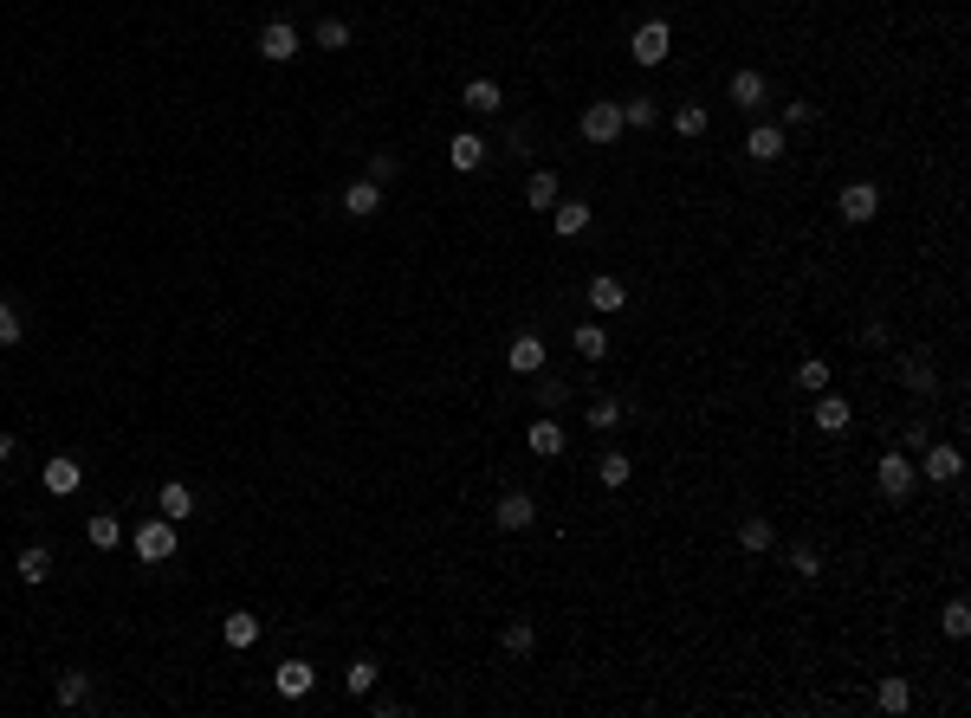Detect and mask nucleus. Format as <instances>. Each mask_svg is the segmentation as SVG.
Returning a JSON list of instances; mask_svg holds the SVG:
<instances>
[{"label":"nucleus","mask_w":971,"mask_h":718,"mask_svg":"<svg viewBox=\"0 0 971 718\" xmlns=\"http://www.w3.org/2000/svg\"><path fill=\"white\" fill-rule=\"evenodd\" d=\"M130 550H136V563H149V570L169 563L175 557V518H143L130 531Z\"/></svg>","instance_id":"nucleus-1"},{"label":"nucleus","mask_w":971,"mask_h":718,"mask_svg":"<svg viewBox=\"0 0 971 718\" xmlns=\"http://www.w3.org/2000/svg\"><path fill=\"white\" fill-rule=\"evenodd\" d=\"M298 52H305V39H298V26H292V20L259 26V59H266V65H285V59H298Z\"/></svg>","instance_id":"nucleus-2"},{"label":"nucleus","mask_w":971,"mask_h":718,"mask_svg":"<svg viewBox=\"0 0 971 718\" xmlns=\"http://www.w3.org/2000/svg\"><path fill=\"white\" fill-rule=\"evenodd\" d=\"M913 479H920V473H913V460H907V453H881V466H874V486H881V499H907V492H913Z\"/></svg>","instance_id":"nucleus-3"},{"label":"nucleus","mask_w":971,"mask_h":718,"mask_svg":"<svg viewBox=\"0 0 971 718\" xmlns=\"http://www.w3.org/2000/svg\"><path fill=\"white\" fill-rule=\"evenodd\" d=\"M836 214L849 220V227H868V220L881 214V188H874V182H849V188L836 195Z\"/></svg>","instance_id":"nucleus-4"},{"label":"nucleus","mask_w":971,"mask_h":718,"mask_svg":"<svg viewBox=\"0 0 971 718\" xmlns=\"http://www.w3.org/2000/svg\"><path fill=\"white\" fill-rule=\"evenodd\" d=\"M667 52H674V26H667V20H648L635 33V65H667Z\"/></svg>","instance_id":"nucleus-5"},{"label":"nucleus","mask_w":971,"mask_h":718,"mask_svg":"<svg viewBox=\"0 0 971 718\" xmlns=\"http://www.w3.org/2000/svg\"><path fill=\"white\" fill-rule=\"evenodd\" d=\"M628 130V123H622V104H590V110H583V136H590V143H615V136H622Z\"/></svg>","instance_id":"nucleus-6"},{"label":"nucleus","mask_w":971,"mask_h":718,"mask_svg":"<svg viewBox=\"0 0 971 718\" xmlns=\"http://www.w3.org/2000/svg\"><path fill=\"white\" fill-rule=\"evenodd\" d=\"M913 473H926V479H939V486H952V479L965 473V453H959V447H926Z\"/></svg>","instance_id":"nucleus-7"},{"label":"nucleus","mask_w":971,"mask_h":718,"mask_svg":"<svg viewBox=\"0 0 971 718\" xmlns=\"http://www.w3.org/2000/svg\"><path fill=\"white\" fill-rule=\"evenodd\" d=\"M505 363H512L518 376H538V369H544V337H538V330H518L512 350H505Z\"/></svg>","instance_id":"nucleus-8"},{"label":"nucleus","mask_w":971,"mask_h":718,"mask_svg":"<svg viewBox=\"0 0 971 718\" xmlns=\"http://www.w3.org/2000/svg\"><path fill=\"white\" fill-rule=\"evenodd\" d=\"M39 479H46V492H52V499H72V492L85 486V466H78V460H65V453H59V460H46V473H39Z\"/></svg>","instance_id":"nucleus-9"},{"label":"nucleus","mask_w":971,"mask_h":718,"mask_svg":"<svg viewBox=\"0 0 971 718\" xmlns=\"http://www.w3.org/2000/svg\"><path fill=\"white\" fill-rule=\"evenodd\" d=\"M810 421H816V427H823V434H842V427H849V421H855V408H849V402H842V395H836V389H823V395H816V408H810Z\"/></svg>","instance_id":"nucleus-10"},{"label":"nucleus","mask_w":971,"mask_h":718,"mask_svg":"<svg viewBox=\"0 0 971 718\" xmlns=\"http://www.w3.org/2000/svg\"><path fill=\"white\" fill-rule=\"evenodd\" d=\"M531 518H538L531 492H505V499H499V512H492V524H499V531H525Z\"/></svg>","instance_id":"nucleus-11"},{"label":"nucleus","mask_w":971,"mask_h":718,"mask_svg":"<svg viewBox=\"0 0 971 718\" xmlns=\"http://www.w3.org/2000/svg\"><path fill=\"white\" fill-rule=\"evenodd\" d=\"M272 686H279L285 699H305L311 686H318V673H311V660H285V667L272 673Z\"/></svg>","instance_id":"nucleus-12"},{"label":"nucleus","mask_w":971,"mask_h":718,"mask_svg":"<svg viewBox=\"0 0 971 718\" xmlns=\"http://www.w3.org/2000/svg\"><path fill=\"white\" fill-rule=\"evenodd\" d=\"M382 207V182H369V175H357V182L344 188V214H357V220H369Z\"/></svg>","instance_id":"nucleus-13"},{"label":"nucleus","mask_w":971,"mask_h":718,"mask_svg":"<svg viewBox=\"0 0 971 718\" xmlns=\"http://www.w3.org/2000/svg\"><path fill=\"white\" fill-rule=\"evenodd\" d=\"M764 98H771L764 72H732V104L738 110H764Z\"/></svg>","instance_id":"nucleus-14"},{"label":"nucleus","mask_w":971,"mask_h":718,"mask_svg":"<svg viewBox=\"0 0 971 718\" xmlns=\"http://www.w3.org/2000/svg\"><path fill=\"white\" fill-rule=\"evenodd\" d=\"M745 156L751 162H777L784 156V130H777V123H758V130L745 136Z\"/></svg>","instance_id":"nucleus-15"},{"label":"nucleus","mask_w":971,"mask_h":718,"mask_svg":"<svg viewBox=\"0 0 971 718\" xmlns=\"http://www.w3.org/2000/svg\"><path fill=\"white\" fill-rule=\"evenodd\" d=\"M52 699H59L65 712L85 706V699H91V673H85V667H65V673H59V686H52Z\"/></svg>","instance_id":"nucleus-16"},{"label":"nucleus","mask_w":971,"mask_h":718,"mask_svg":"<svg viewBox=\"0 0 971 718\" xmlns=\"http://www.w3.org/2000/svg\"><path fill=\"white\" fill-rule=\"evenodd\" d=\"M447 162H454L460 175H473V169H480V162H486V143H480V136H473V130H460L454 143H447Z\"/></svg>","instance_id":"nucleus-17"},{"label":"nucleus","mask_w":971,"mask_h":718,"mask_svg":"<svg viewBox=\"0 0 971 718\" xmlns=\"http://www.w3.org/2000/svg\"><path fill=\"white\" fill-rule=\"evenodd\" d=\"M900 382H907L913 395H933L939 389V369L926 363V356H900Z\"/></svg>","instance_id":"nucleus-18"},{"label":"nucleus","mask_w":971,"mask_h":718,"mask_svg":"<svg viewBox=\"0 0 971 718\" xmlns=\"http://www.w3.org/2000/svg\"><path fill=\"white\" fill-rule=\"evenodd\" d=\"M628 305V285L615 279V272H603V279H590V311H622Z\"/></svg>","instance_id":"nucleus-19"},{"label":"nucleus","mask_w":971,"mask_h":718,"mask_svg":"<svg viewBox=\"0 0 971 718\" xmlns=\"http://www.w3.org/2000/svg\"><path fill=\"white\" fill-rule=\"evenodd\" d=\"M570 350H577L583 363H603V356H609V337H603V324H577V330H570Z\"/></svg>","instance_id":"nucleus-20"},{"label":"nucleus","mask_w":971,"mask_h":718,"mask_svg":"<svg viewBox=\"0 0 971 718\" xmlns=\"http://www.w3.org/2000/svg\"><path fill=\"white\" fill-rule=\"evenodd\" d=\"M551 227L564 233V240H577V233L590 227V201H557L551 207Z\"/></svg>","instance_id":"nucleus-21"},{"label":"nucleus","mask_w":971,"mask_h":718,"mask_svg":"<svg viewBox=\"0 0 971 718\" xmlns=\"http://www.w3.org/2000/svg\"><path fill=\"white\" fill-rule=\"evenodd\" d=\"M525 447L538 453V460H557V453H564V427H557V421H531Z\"/></svg>","instance_id":"nucleus-22"},{"label":"nucleus","mask_w":971,"mask_h":718,"mask_svg":"<svg viewBox=\"0 0 971 718\" xmlns=\"http://www.w3.org/2000/svg\"><path fill=\"white\" fill-rule=\"evenodd\" d=\"M13 570H20V583H46V576H52V550L46 544H26L20 557H13Z\"/></svg>","instance_id":"nucleus-23"},{"label":"nucleus","mask_w":971,"mask_h":718,"mask_svg":"<svg viewBox=\"0 0 971 718\" xmlns=\"http://www.w3.org/2000/svg\"><path fill=\"white\" fill-rule=\"evenodd\" d=\"M156 512H162V518H188V512H195V492H188L182 479H169V486L156 492Z\"/></svg>","instance_id":"nucleus-24"},{"label":"nucleus","mask_w":971,"mask_h":718,"mask_svg":"<svg viewBox=\"0 0 971 718\" xmlns=\"http://www.w3.org/2000/svg\"><path fill=\"white\" fill-rule=\"evenodd\" d=\"M557 201H564V195H557V175H551V169H538V175L525 182V207H544V214H551Z\"/></svg>","instance_id":"nucleus-25"},{"label":"nucleus","mask_w":971,"mask_h":718,"mask_svg":"<svg viewBox=\"0 0 971 718\" xmlns=\"http://www.w3.org/2000/svg\"><path fill=\"white\" fill-rule=\"evenodd\" d=\"M85 537H91L98 550H117V544H123V524H117L111 512H91V518H85Z\"/></svg>","instance_id":"nucleus-26"},{"label":"nucleus","mask_w":971,"mask_h":718,"mask_svg":"<svg viewBox=\"0 0 971 718\" xmlns=\"http://www.w3.org/2000/svg\"><path fill=\"white\" fill-rule=\"evenodd\" d=\"M874 706L881 712H907L913 706V693H907V680H900V673H887L881 686H874Z\"/></svg>","instance_id":"nucleus-27"},{"label":"nucleus","mask_w":971,"mask_h":718,"mask_svg":"<svg viewBox=\"0 0 971 718\" xmlns=\"http://www.w3.org/2000/svg\"><path fill=\"white\" fill-rule=\"evenodd\" d=\"M221 634H227V647H253L259 641V615H246V609H234L221 621Z\"/></svg>","instance_id":"nucleus-28"},{"label":"nucleus","mask_w":971,"mask_h":718,"mask_svg":"<svg viewBox=\"0 0 971 718\" xmlns=\"http://www.w3.org/2000/svg\"><path fill=\"white\" fill-rule=\"evenodd\" d=\"M738 544H745V550H771V544H777V524H771V518H758V512H751L745 524H738Z\"/></svg>","instance_id":"nucleus-29"},{"label":"nucleus","mask_w":971,"mask_h":718,"mask_svg":"<svg viewBox=\"0 0 971 718\" xmlns=\"http://www.w3.org/2000/svg\"><path fill=\"white\" fill-rule=\"evenodd\" d=\"M706 123H713V117H706V104H674V130L687 136V143H693V136H706Z\"/></svg>","instance_id":"nucleus-30"},{"label":"nucleus","mask_w":971,"mask_h":718,"mask_svg":"<svg viewBox=\"0 0 971 718\" xmlns=\"http://www.w3.org/2000/svg\"><path fill=\"white\" fill-rule=\"evenodd\" d=\"M790 570H797L803 583H816V576H823V550H816V544H790Z\"/></svg>","instance_id":"nucleus-31"},{"label":"nucleus","mask_w":971,"mask_h":718,"mask_svg":"<svg viewBox=\"0 0 971 718\" xmlns=\"http://www.w3.org/2000/svg\"><path fill=\"white\" fill-rule=\"evenodd\" d=\"M622 421H628V414H622V402H615V395H603V402H590V427H596V434H615Z\"/></svg>","instance_id":"nucleus-32"},{"label":"nucleus","mask_w":971,"mask_h":718,"mask_svg":"<svg viewBox=\"0 0 971 718\" xmlns=\"http://www.w3.org/2000/svg\"><path fill=\"white\" fill-rule=\"evenodd\" d=\"M499 104H505V98H499V85H492V78H473V85H467V110H480V117H492Z\"/></svg>","instance_id":"nucleus-33"},{"label":"nucleus","mask_w":971,"mask_h":718,"mask_svg":"<svg viewBox=\"0 0 971 718\" xmlns=\"http://www.w3.org/2000/svg\"><path fill=\"white\" fill-rule=\"evenodd\" d=\"M622 123H628V130H648V123H661V104H654V98H628Z\"/></svg>","instance_id":"nucleus-34"},{"label":"nucleus","mask_w":971,"mask_h":718,"mask_svg":"<svg viewBox=\"0 0 971 718\" xmlns=\"http://www.w3.org/2000/svg\"><path fill=\"white\" fill-rule=\"evenodd\" d=\"M311 39H318L324 52H344L350 46V26L344 20H318V26H311Z\"/></svg>","instance_id":"nucleus-35"},{"label":"nucleus","mask_w":971,"mask_h":718,"mask_svg":"<svg viewBox=\"0 0 971 718\" xmlns=\"http://www.w3.org/2000/svg\"><path fill=\"white\" fill-rule=\"evenodd\" d=\"M797 382L823 395V389H829V363H823V356H803V363H797Z\"/></svg>","instance_id":"nucleus-36"},{"label":"nucleus","mask_w":971,"mask_h":718,"mask_svg":"<svg viewBox=\"0 0 971 718\" xmlns=\"http://www.w3.org/2000/svg\"><path fill=\"white\" fill-rule=\"evenodd\" d=\"M628 473H635V466H628L622 453H603V460H596V479H603V486H628Z\"/></svg>","instance_id":"nucleus-37"},{"label":"nucleus","mask_w":971,"mask_h":718,"mask_svg":"<svg viewBox=\"0 0 971 718\" xmlns=\"http://www.w3.org/2000/svg\"><path fill=\"white\" fill-rule=\"evenodd\" d=\"M344 686H350V699H363L369 686H376V660H350V673H344Z\"/></svg>","instance_id":"nucleus-38"},{"label":"nucleus","mask_w":971,"mask_h":718,"mask_svg":"<svg viewBox=\"0 0 971 718\" xmlns=\"http://www.w3.org/2000/svg\"><path fill=\"white\" fill-rule=\"evenodd\" d=\"M939 628H946L952 641H965V634H971V609H965V602H946V615H939Z\"/></svg>","instance_id":"nucleus-39"},{"label":"nucleus","mask_w":971,"mask_h":718,"mask_svg":"<svg viewBox=\"0 0 971 718\" xmlns=\"http://www.w3.org/2000/svg\"><path fill=\"white\" fill-rule=\"evenodd\" d=\"M20 330H26V324H20V311H13L7 298H0V350H13V343H20Z\"/></svg>","instance_id":"nucleus-40"},{"label":"nucleus","mask_w":971,"mask_h":718,"mask_svg":"<svg viewBox=\"0 0 971 718\" xmlns=\"http://www.w3.org/2000/svg\"><path fill=\"white\" fill-rule=\"evenodd\" d=\"M531 641H538L531 621H512V628H505V654H531Z\"/></svg>","instance_id":"nucleus-41"},{"label":"nucleus","mask_w":971,"mask_h":718,"mask_svg":"<svg viewBox=\"0 0 971 718\" xmlns=\"http://www.w3.org/2000/svg\"><path fill=\"white\" fill-rule=\"evenodd\" d=\"M402 175V156H369V182H395Z\"/></svg>","instance_id":"nucleus-42"},{"label":"nucleus","mask_w":971,"mask_h":718,"mask_svg":"<svg viewBox=\"0 0 971 718\" xmlns=\"http://www.w3.org/2000/svg\"><path fill=\"white\" fill-rule=\"evenodd\" d=\"M784 123H790V130H803V123H816V104H784Z\"/></svg>","instance_id":"nucleus-43"},{"label":"nucleus","mask_w":971,"mask_h":718,"mask_svg":"<svg viewBox=\"0 0 971 718\" xmlns=\"http://www.w3.org/2000/svg\"><path fill=\"white\" fill-rule=\"evenodd\" d=\"M13 460V434H0V466H7Z\"/></svg>","instance_id":"nucleus-44"}]
</instances>
